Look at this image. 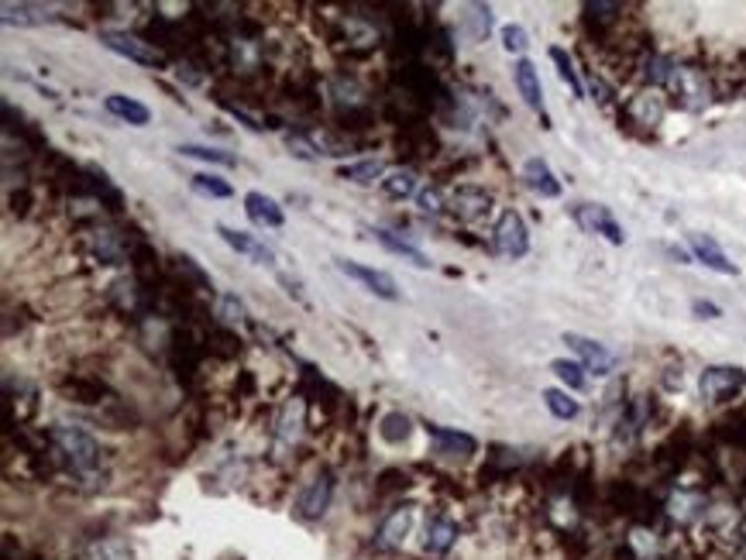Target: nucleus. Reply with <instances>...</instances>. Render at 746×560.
Instances as JSON below:
<instances>
[{
    "instance_id": "f257e3e1",
    "label": "nucleus",
    "mask_w": 746,
    "mask_h": 560,
    "mask_svg": "<svg viewBox=\"0 0 746 560\" xmlns=\"http://www.w3.org/2000/svg\"><path fill=\"white\" fill-rule=\"evenodd\" d=\"M52 443L59 447V454L66 457V464L76 474H93L100 468V443L93 441L90 433L76 427H52Z\"/></svg>"
},
{
    "instance_id": "f03ea898",
    "label": "nucleus",
    "mask_w": 746,
    "mask_h": 560,
    "mask_svg": "<svg viewBox=\"0 0 746 560\" xmlns=\"http://www.w3.org/2000/svg\"><path fill=\"white\" fill-rule=\"evenodd\" d=\"M664 89L671 97H678V107H685V110H705L709 100H712V83L695 66H674V73Z\"/></svg>"
},
{
    "instance_id": "7ed1b4c3",
    "label": "nucleus",
    "mask_w": 746,
    "mask_h": 560,
    "mask_svg": "<svg viewBox=\"0 0 746 560\" xmlns=\"http://www.w3.org/2000/svg\"><path fill=\"white\" fill-rule=\"evenodd\" d=\"M746 371L736 365H709L699 379V392L705 402H730L743 392Z\"/></svg>"
},
{
    "instance_id": "20e7f679",
    "label": "nucleus",
    "mask_w": 746,
    "mask_h": 560,
    "mask_svg": "<svg viewBox=\"0 0 746 560\" xmlns=\"http://www.w3.org/2000/svg\"><path fill=\"white\" fill-rule=\"evenodd\" d=\"M571 217L578 221V227H582L585 234H602L609 244H623V241H627L623 227H619V221L612 217L609 207H598V203H578V207L571 210Z\"/></svg>"
},
{
    "instance_id": "39448f33",
    "label": "nucleus",
    "mask_w": 746,
    "mask_h": 560,
    "mask_svg": "<svg viewBox=\"0 0 746 560\" xmlns=\"http://www.w3.org/2000/svg\"><path fill=\"white\" fill-rule=\"evenodd\" d=\"M495 251L506 258H523L530 251V231L516 210H503V217L495 223Z\"/></svg>"
},
{
    "instance_id": "423d86ee",
    "label": "nucleus",
    "mask_w": 746,
    "mask_h": 560,
    "mask_svg": "<svg viewBox=\"0 0 746 560\" xmlns=\"http://www.w3.org/2000/svg\"><path fill=\"white\" fill-rule=\"evenodd\" d=\"M100 42H104L110 52H118V56H124V59H131V62H141V66H162L165 62V56L159 52V48H151L149 42H141V38H135V35L107 31Z\"/></svg>"
},
{
    "instance_id": "0eeeda50",
    "label": "nucleus",
    "mask_w": 746,
    "mask_h": 560,
    "mask_svg": "<svg viewBox=\"0 0 746 560\" xmlns=\"http://www.w3.org/2000/svg\"><path fill=\"white\" fill-rule=\"evenodd\" d=\"M451 210L461 221L475 223L492 213V192H485L482 186H458V190L451 192Z\"/></svg>"
},
{
    "instance_id": "6e6552de",
    "label": "nucleus",
    "mask_w": 746,
    "mask_h": 560,
    "mask_svg": "<svg viewBox=\"0 0 746 560\" xmlns=\"http://www.w3.org/2000/svg\"><path fill=\"white\" fill-rule=\"evenodd\" d=\"M565 344L578 354V361L585 365V371H592V375H609L612 365H616V358H612V354L592 337H582V334H565Z\"/></svg>"
},
{
    "instance_id": "1a4fd4ad",
    "label": "nucleus",
    "mask_w": 746,
    "mask_h": 560,
    "mask_svg": "<svg viewBox=\"0 0 746 560\" xmlns=\"http://www.w3.org/2000/svg\"><path fill=\"white\" fill-rule=\"evenodd\" d=\"M330 495H334V478L330 474H316L310 485L303 488V495L296 499L299 519H320L327 513Z\"/></svg>"
},
{
    "instance_id": "9d476101",
    "label": "nucleus",
    "mask_w": 746,
    "mask_h": 560,
    "mask_svg": "<svg viewBox=\"0 0 746 560\" xmlns=\"http://www.w3.org/2000/svg\"><path fill=\"white\" fill-rule=\"evenodd\" d=\"M337 268H341L344 275H351V279H358L365 289H372L375 296H382V299H396V282H392V275H386V272H378V268H368V265H358V262H347V258H337Z\"/></svg>"
},
{
    "instance_id": "9b49d317",
    "label": "nucleus",
    "mask_w": 746,
    "mask_h": 560,
    "mask_svg": "<svg viewBox=\"0 0 746 560\" xmlns=\"http://www.w3.org/2000/svg\"><path fill=\"white\" fill-rule=\"evenodd\" d=\"M516 89H520V97L526 100V107L530 110H537L540 118H544V128H551V118L544 114V89H540V76H537V66L530 59H520L516 62Z\"/></svg>"
},
{
    "instance_id": "f8f14e48",
    "label": "nucleus",
    "mask_w": 746,
    "mask_h": 560,
    "mask_svg": "<svg viewBox=\"0 0 746 560\" xmlns=\"http://www.w3.org/2000/svg\"><path fill=\"white\" fill-rule=\"evenodd\" d=\"M664 110H668V104H664L660 89H643V93H637L627 104L629 120H633V124H643V128H657V124L664 120Z\"/></svg>"
},
{
    "instance_id": "ddd939ff",
    "label": "nucleus",
    "mask_w": 746,
    "mask_h": 560,
    "mask_svg": "<svg viewBox=\"0 0 746 560\" xmlns=\"http://www.w3.org/2000/svg\"><path fill=\"white\" fill-rule=\"evenodd\" d=\"M688 244H691V254L699 258L701 265L712 268V272H719V275H736V272H740V268L726 258V251L719 248L709 234H688Z\"/></svg>"
},
{
    "instance_id": "4468645a",
    "label": "nucleus",
    "mask_w": 746,
    "mask_h": 560,
    "mask_svg": "<svg viewBox=\"0 0 746 560\" xmlns=\"http://www.w3.org/2000/svg\"><path fill=\"white\" fill-rule=\"evenodd\" d=\"M523 182H526L534 192H540L544 200H557V196H561V182H557L554 169L544 162L540 155H534V159L523 162Z\"/></svg>"
},
{
    "instance_id": "2eb2a0df",
    "label": "nucleus",
    "mask_w": 746,
    "mask_h": 560,
    "mask_svg": "<svg viewBox=\"0 0 746 560\" xmlns=\"http://www.w3.org/2000/svg\"><path fill=\"white\" fill-rule=\"evenodd\" d=\"M454 544H458V523L448 516H430V523H427V540H423L427 554L444 557Z\"/></svg>"
},
{
    "instance_id": "dca6fc26",
    "label": "nucleus",
    "mask_w": 746,
    "mask_h": 560,
    "mask_svg": "<svg viewBox=\"0 0 746 560\" xmlns=\"http://www.w3.org/2000/svg\"><path fill=\"white\" fill-rule=\"evenodd\" d=\"M409 530H413V509L409 505H403V509H392L386 516V523H382V530H378V544L382 546H403L406 536H409Z\"/></svg>"
},
{
    "instance_id": "f3484780",
    "label": "nucleus",
    "mask_w": 746,
    "mask_h": 560,
    "mask_svg": "<svg viewBox=\"0 0 746 560\" xmlns=\"http://www.w3.org/2000/svg\"><path fill=\"white\" fill-rule=\"evenodd\" d=\"M217 234L224 237V241H227V244H231L234 251H241V254H248V258H254L258 265H272V262H275V254H272V251L265 248V244H258V241H254L252 234H244V231H231V227H224V223H221V227H217Z\"/></svg>"
},
{
    "instance_id": "a211bd4d",
    "label": "nucleus",
    "mask_w": 746,
    "mask_h": 560,
    "mask_svg": "<svg viewBox=\"0 0 746 560\" xmlns=\"http://www.w3.org/2000/svg\"><path fill=\"white\" fill-rule=\"evenodd\" d=\"M244 210H248V217H252L254 223H262V227H283V207H279L272 196H265V192H248V196H244Z\"/></svg>"
},
{
    "instance_id": "6ab92c4d",
    "label": "nucleus",
    "mask_w": 746,
    "mask_h": 560,
    "mask_svg": "<svg viewBox=\"0 0 746 560\" xmlns=\"http://www.w3.org/2000/svg\"><path fill=\"white\" fill-rule=\"evenodd\" d=\"M427 433H430L433 441H437V447H440V454H454V457H468L478 451L475 437H468V433H458V430H444V427H427Z\"/></svg>"
},
{
    "instance_id": "aec40b11",
    "label": "nucleus",
    "mask_w": 746,
    "mask_h": 560,
    "mask_svg": "<svg viewBox=\"0 0 746 560\" xmlns=\"http://www.w3.org/2000/svg\"><path fill=\"white\" fill-rule=\"evenodd\" d=\"M107 110H110L114 118L135 124V128H145V124L151 120L149 107L138 104V100H131V97H120V93H110V97H107Z\"/></svg>"
},
{
    "instance_id": "412c9836",
    "label": "nucleus",
    "mask_w": 746,
    "mask_h": 560,
    "mask_svg": "<svg viewBox=\"0 0 746 560\" xmlns=\"http://www.w3.org/2000/svg\"><path fill=\"white\" fill-rule=\"evenodd\" d=\"M372 234H375V241H378V244H386V248L392 251V254H399V258H406V262H413L417 268H430V262H427V254H423L420 248H413L409 241H399V237L389 234V231H372Z\"/></svg>"
},
{
    "instance_id": "4be33fe9",
    "label": "nucleus",
    "mask_w": 746,
    "mask_h": 560,
    "mask_svg": "<svg viewBox=\"0 0 746 560\" xmlns=\"http://www.w3.org/2000/svg\"><path fill=\"white\" fill-rule=\"evenodd\" d=\"M4 11V25H42V21H48V11H42V7H31V4H4L0 7Z\"/></svg>"
},
{
    "instance_id": "5701e85b",
    "label": "nucleus",
    "mask_w": 746,
    "mask_h": 560,
    "mask_svg": "<svg viewBox=\"0 0 746 560\" xmlns=\"http://www.w3.org/2000/svg\"><path fill=\"white\" fill-rule=\"evenodd\" d=\"M544 406H547L557 420H575V416L582 413V406L567 396V392H561V389H547V392H544Z\"/></svg>"
},
{
    "instance_id": "b1692460",
    "label": "nucleus",
    "mask_w": 746,
    "mask_h": 560,
    "mask_svg": "<svg viewBox=\"0 0 746 560\" xmlns=\"http://www.w3.org/2000/svg\"><path fill=\"white\" fill-rule=\"evenodd\" d=\"M551 371L561 379V382L567 385V389H585V365L582 361H567V358H557V361H551Z\"/></svg>"
},
{
    "instance_id": "393cba45",
    "label": "nucleus",
    "mask_w": 746,
    "mask_h": 560,
    "mask_svg": "<svg viewBox=\"0 0 746 560\" xmlns=\"http://www.w3.org/2000/svg\"><path fill=\"white\" fill-rule=\"evenodd\" d=\"M551 59H554V66H557V76L571 87V93H575V97H585L582 79H578V73H575V62H571V56H567L565 48H551Z\"/></svg>"
},
{
    "instance_id": "a878e982",
    "label": "nucleus",
    "mask_w": 746,
    "mask_h": 560,
    "mask_svg": "<svg viewBox=\"0 0 746 560\" xmlns=\"http://www.w3.org/2000/svg\"><path fill=\"white\" fill-rule=\"evenodd\" d=\"M378 437L386 443H403L409 437V420L403 413H389L382 416V427H378Z\"/></svg>"
},
{
    "instance_id": "bb28decb",
    "label": "nucleus",
    "mask_w": 746,
    "mask_h": 560,
    "mask_svg": "<svg viewBox=\"0 0 746 560\" xmlns=\"http://www.w3.org/2000/svg\"><path fill=\"white\" fill-rule=\"evenodd\" d=\"M193 190L203 192V196H213V200H227L231 196V182H224V179L217 176H207V172H196L193 176Z\"/></svg>"
},
{
    "instance_id": "cd10ccee",
    "label": "nucleus",
    "mask_w": 746,
    "mask_h": 560,
    "mask_svg": "<svg viewBox=\"0 0 746 560\" xmlns=\"http://www.w3.org/2000/svg\"><path fill=\"white\" fill-rule=\"evenodd\" d=\"M337 176L347 182H375L382 176V162H358V165H341Z\"/></svg>"
},
{
    "instance_id": "c85d7f7f",
    "label": "nucleus",
    "mask_w": 746,
    "mask_h": 560,
    "mask_svg": "<svg viewBox=\"0 0 746 560\" xmlns=\"http://www.w3.org/2000/svg\"><path fill=\"white\" fill-rule=\"evenodd\" d=\"M180 151H182V155H190V159H203V162H213V165H234V162H238L234 155H227V151H221V148L182 145Z\"/></svg>"
},
{
    "instance_id": "c756f323",
    "label": "nucleus",
    "mask_w": 746,
    "mask_h": 560,
    "mask_svg": "<svg viewBox=\"0 0 746 560\" xmlns=\"http://www.w3.org/2000/svg\"><path fill=\"white\" fill-rule=\"evenodd\" d=\"M382 186H386V192L392 200H406V196H413V190H417V179L409 176V172H392L389 179H382Z\"/></svg>"
},
{
    "instance_id": "7c9ffc66",
    "label": "nucleus",
    "mask_w": 746,
    "mask_h": 560,
    "mask_svg": "<svg viewBox=\"0 0 746 560\" xmlns=\"http://www.w3.org/2000/svg\"><path fill=\"white\" fill-rule=\"evenodd\" d=\"M526 31L520 28V25H506V28H503V48H506V52H513V56H523V52H526Z\"/></svg>"
},
{
    "instance_id": "2f4dec72",
    "label": "nucleus",
    "mask_w": 746,
    "mask_h": 560,
    "mask_svg": "<svg viewBox=\"0 0 746 560\" xmlns=\"http://www.w3.org/2000/svg\"><path fill=\"white\" fill-rule=\"evenodd\" d=\"M623 11V4H585V15L598 21V25H612Z\"/></svg>"
},
{
    "instance_id": "473e14b6",
    "label": "nucleus",
    "mask_w": 746,
    "mask_h": 560,
    "mask_svg": "<svg viewBox=\"0 0 746 560\" xmlns=\"http://www.w3.org/2000/svg\"><path fill=\"white\" fill-rule=\"evenodd\" d=\"M471 21H475V38H485L489 28H492V15H489V7H471Z\"/></svg>"
},
{
    "instance_id": "72a5a7b5",
    "label": "nucleus",
    "mask_w": 746,
    "mask_h": 560,
    "mask_svg": "<svg viewBox=\"0 0 746 560\" xmlns=\"http://www.w3.org/2000/svg\"><path fill=\"white\" fill-rule=\"evenodd\" d=\"M417 203H420V210H427V213H440V210H444V200H440V192L437 190H423L417 196Z\"/></svg>"
},
{
    "instance_id": "f704fd0d",
    "label": "nucleus",
    "mask_w": 746,
    "mask_h": 560,
    "mask_svg": "<svg viewBox=\"0 0 746 560\" xmlns=\"http://www.w3.org/2000/svg\"><path fill=\"white\" fill-rule=\"evenodd\" d=\"M691 313H695L699 320H716V316H722V310H719L716 303H709V299H695V303H691Z\"/></svg>"
},
{
    "instance_id": "c9c22d12",
    "label": "nucleus",
    "mask_w": 746,
    "mask_h": 560,
    "mask_svg": "<svg viewBox=\"0 0 746 560\" xmlns=\"http://www.w3.org/2000/svg\"><path fill=\"white\" fill-rule=\"evenodd\" d=\"M221 313H224V320H231V324H234V320H241V316H244V306H241L234 296H224V303H221Z\"/></svg>"
},
{
    "instance_id": "e433bc0d",
    "label": "nucleus",
    "mask_w": 746,
    "mask_h": 560,
    "mask_svg": "<svg viewBox=\"0 0 746 560\" xmlns=\"http://www.w3.org/2000/svg\"><path fill=\"white\" fill-rule=\"evenodd\" d=\"M285 145L293 148V155H299V159H306V162H314V159H316V151H314V148H310V145H306L303 138H289Z\"/></svg>"
}]
</instances>
